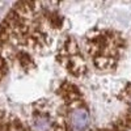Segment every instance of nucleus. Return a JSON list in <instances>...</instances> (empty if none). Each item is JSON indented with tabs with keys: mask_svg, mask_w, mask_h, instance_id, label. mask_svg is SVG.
<instances>
[{
	"mask_svg": "<svg viewBox=\"0 0 131 131\" xmlns=\"http://www.w3.org/2000/svg\"><path fill=\"white\" fill-rule=\"evenodd\" d=\"M131 130V2L16 3L0 23V131Z\"/></svg>",
	"mask_w": 131,
	"mask_h": 131,
	"instance_id": "f257e3e1",
	"label": "nucleus"
}]
</instances>
